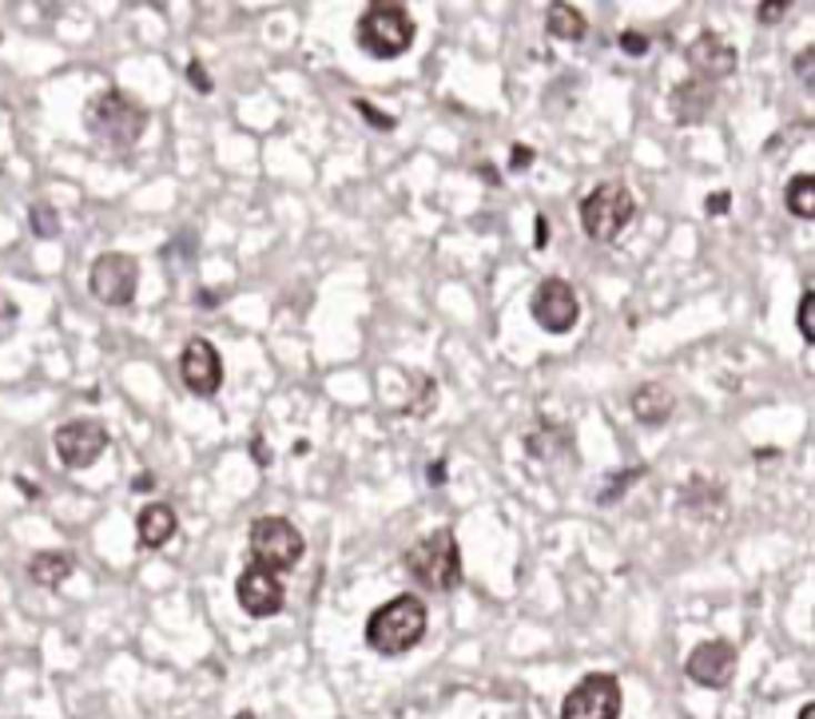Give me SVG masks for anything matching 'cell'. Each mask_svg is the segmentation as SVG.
<instances>
[{
	"label": "cell",
	"mask_w": 815,
	"mask_h": 719,
	"mask_svg": "<svg viewBox=\"0 0 815 719\" xmlns=\"http://www.w3.org/2000/svg\"><path fill=\"white\" fill-rule=\"evenodd\" d=\"M550 243V223H545V215L537 219V246H545Z\"/></svg>",
	"instance_id": "4dcf8cb0"
},
{
	"label": "cell",
	"mask_w": 815,
	"mask_h": 719,
	"mask_svg": "<svg viewBox=\"0 0 815 719\" xmlns=\"http://www.w3.org/2000/svg\"><path fill=\"white\" fill-rule=\"evenodd\" d=\"M530 314L545 334H570L581 318V303H577L573 283H565V279H545V283L533 291Z\"/></svg>",
	"instance_id": "9c48e42d"
},
{
	"label": "cell",
	"mask_w": 815,
	"mask_h": 719,
	"mask_svg": "<svg viewBox=\"0 0 815 719\" xmlns=\"http://www.w3.org/2000/svg\"><path fill=\"white\" fill-rule=\"evenodd\" d=\"M72 557H68V553H60V549H44V553H37V557H32V565H29V577H32V585H40V588H57V585H64L68 577H72Z\"/></svg>",
	"instance_id": "ac0fdd59"
},
{
	"label": "cell",
	"mask_w": 815,
	"mask_h": 719,
	"mask_svg": "<svg viewBox=\"0 0 815 719\" xmlns=\"http://www.w3.org/2000/svg\"><path fill=\"white\" fill-rule=\"evenodd\" d=\"M235 597H239V605H243L246 616L266 620V616H275L279 608H283L286 588H283V580H279L275 573H266V568L251 565V568H243V573H239Z\"/></svg>",
	"instance_id": "4fadbf2b"
},
{
	"label": "cell",
	"mask_w": 815,
	"mask_h": 719,
	"mask_svg": "<svg viewBox=\"0 0 815 719\" xmlns=\"http://www.w3.org/2000/svg\"><path fill=\"white\" fill-rule=\"evenodd\" d=\"M135 489H140V493L152 489V474H140V477H135Z\"/></svg>",
	"instance_id": "1f68e13d"
},
{
	"label": "cell",
	"mask_w": 815,
	"mask_h": 719,
	"mask_svg": "<svg viewBox=\"0 0 815 719\" xmlns=\"http://www.w3.org/2000/svg\"><path fill=\"white\" fill-rule=\"evenodd\" d=\"M545 32H550L553 40H561V44H573V40L585 37V12H581L577 4H553V9L545 12Z\"/></svg>",
	"instance_id": "d6986e66"
},
{
	"label": "cell",
	"mask_w": 815,
	"mask_h": 719,
	"mask_svg": "<svg viewBox=\"0 0 815 719\" xmlns=\"http://www.w3.org/2000/svg\"><path fill=\"white\" fill-rule=\"evenodd\" d=\"M561 719H621V680L608 672H588L561 700Z\"/></svg>",
	"instance_id": "ba28073f"
},
{
	"label": "cell",
	"mask_w": 815,
	"mask_h": 719,
	"mask_svg": "<svg viewBox=\"0 0 815 719\" xmlns=\"http://www.w3.org/2000/svg\"><path fill=\"white\" fill-rule=\"evenodd\" d=\"M426 625H430L426 605L417 597H410V593H402V597L386 600V605H379L370 612L366 648L379 656H402L426 636Z\"/></svg>",
	"instance_id": "7a4b0ae2"
},
{
	"label": "cell",
	"mask_w": 815,
	"mask_h": 719,
	"mask_svg": "<svg viewBox=\"0 0 815 719\" xmlns=\"http://www.w3.org/2000/svg\"><path fill=\"white\" fill-rule=\"evenodd\" d=\"M406 573L417 585L437 588V593H450V588L462 585V549H457L454 533L437 529L430 537L414 540L406 553Z\"/></svg>",
	"instance_id": "277c9868"
},
{
	"label": "cell",
	"mask_w": 815,
	"mask_h": 719,
	"mask_svg": "<svg viewBox=\"0 0 815 719\" xmlns=\"http://www.w3.org/2000/svg\"><path fill=\"white\" fill-rule=\"evenodd\" d=\"M688 68L696 72V80L704 84H716V80H728L736 72V48L728 44L716 32H701V37L688 44Z\"/></svg>",
	"instance_id": "5bb4252c"
},
{
	"label": "cell",
	"mask_w": 815,
	"mask_h": 719,
	"mask_svg": "<svg viewBox=\"0 0 815 719\" xmlns=\"http://www.w3.org/2000/svg\"><path fill=\"white\" fill-rule=\"evenodd\" d=\"M787 211L796 219H815V175H796V180L787 183V195H784Z\"/></svg>",
	"instance_id": "ffe728a7"
},
{
	"label": "cell",
	"mask_w": 815,
	"mask_h": 719,
	"mask_svg": "<svg viewBox=\"0 0 815 719\" xmlns=\"http://www.w3.org/2000/svg\"><path fill=\"white\" fill-rule=\"evenodd\" d=\"M17 318H20L17 303H12V298H4V294H0V342H4L12 331H17Z\"/></svg>",
	"instance_id": "cb8c5ba5"
},
{
	"label": "cell",
	"mask_w": 815,
	"mask_h": 719,
	"mask_svg": "<svg viewBox=\"0 0 815 719\" xmlns=\"http://www.w3.org/2000/svg\"><path fill=\"white\" fill-rule=\"evenodd\" d=\"M728 207H732V195H728V191H712L708 200H704V211H708V215H724Z\"/></svg>",
	"instance_id": "484cf974"
},
{
	"label": "cell",
	"mask_w": 815,
	"mask_h": 719,
	"mask_svg": "<svg viewBox=\"0 0 815 719\" xmlns=\"http://www.w3.org/2000/svg\"><path fill=\"white\" fill-rule=\"evenodd\" d=\"M188 80H191V88H195V92H211V80H208V72H203L200 60H191V64H188Z\"/></svg>",
	"instance_id": "4316f807"
},
{
	"label": "cell",
	"mask_w": 815,
	"mask_h": 719,
	"mask_svg": "<svg viewBox=\"0 0 815 719\" xmlns=\"http://www.w3.org/2000/svg\"><path fill=\"white\" fill-rule=\"evenodd\" d=\"M684 672L688 680L701 683V688H728L732 676H736V648L728 640H704L696 644L688 660H684Z\"/></svg>",
	"instance_id": "7c38bea8"
},
{
	"label": "cell",
	"mask_w": 815,
	"mask_h": 719,
	"mask_svg": "<svg viewBox=\"0 0 815 719\" xmlns=\"http://www.w3.org/2000/svg\"><path fill=\"white\" fill-rule=\"evenodd\" d=\"M446 477V465H430V482H442Z\"/></svg>",
	"instance_id": "d6a6232c"
},
{
	"label": "cell",
	"mask_w": 815,
	"mask_h": 719,
	"mask_svg": "<svg viewBox=\"0 0 815 719\" xmlns=\"http://www.w3.org/2000/svg\"><path fill=\"white\" fill-rule=\"evenodd\" d=\"M414 20L406 4H366L359 17V44L374 60H399L414 48Z\"/></svg>",
	"instance_id": "3957f363"
},
{
	"label": "cell",
	"mask_w": 815,
	"mask_h": 719,
	"mask_svg": "<svg viewBox=\"0 0 815 719\" xmlns=\"http://www.w3.org/2000/svg\"><path fill=\"white\" fill-rule=\"evenodd\" d=\"M616 44H621V52H628V57H645L648 52V37H641V32H621Z\"/></svg>",
	"instance_id": "d4e9b609"
},
{
	"label": "cell",
	"mask_w": 815,
	"mask_h": 719,
	"mask_svg": "<svg viewBox=\"0 0 815 719\" xmlns=\"http://www.w3.org/2000/svg\"><path fill=\"white\" fill-rule=\"evenodd\" d=\"M235 719H255V711H239V716Z\"/></svg>",
	"instance_id": "e575fe53"
},
{
	"label": "cell",
	"mask_w": 815,
	"mask_h": 719,
	"mask_svg": "<svg viewBox=\"0 0 815 719\" xmlns=\"http://www.w3.org/2000/svg\"><path fill=\"white\" fill-rule=\"evenodd\" d=\"M796 322H799V334H804V342H815V291H812V286H807V291L799 294V314H796Z\"/></svg>",
	"instance_id": "7402d4cb"
},
{
	"label": "cell",
	"mask_w": 815,
	"mask_h": 719,
	"mask_svg": "<svg viewBox=\"0 0 815 719\" xmlns=\"http://www.w3.org/2000/svg\"><path fill=\"white\" fill-rule=\"evenodd\" d=\"M812 60H815L812 48H804V52H799V60H796V72H799V80H804V84H812V80H807V72H812Z\"/></svg>",
	"instance_id": "f546056e"
},
{
	"label": "cell",
	"mask_w": 815,
	"mask_h": 719,
	"mask_svg": "<svg viewBox=\"0 0 815 719\" xmlns=\"http://www.w3.org/2000/svg\"><path fill=\"white\" fill-rule=\"evenodd\" d=\"M88 286H92L95 303L128 306L135 298V286H140V263L123 251H104V255H95L92 271H88Z\"/></svg>",
	"instance_id": "52a82bcc"
},
{
	"label": "cell",
	"mask_w": 815,
	"mask_h": 719,
	"mask_svg": "<svg viewBox=\"0 0 815 719\" xmlns=\"http://www.w3.org/2000/svg\"><path fill=\"white\" fill-rule=\"evenodd\" d=\"M175 525H180V520H175V509H171V505H163V502L143 505L140 517H135V537H140L143 549H163V545L175 537Z\"/></svg>",
	"instance_id": "9a60e30c"
},
{
	"label": "cell",
	"mask_w": 815,
	"mask_h": 719,
	"mask_svg": "<svg viewBox=\"0 0 815 719\" xmlns=\"http://www.w3.org/2000/svg\"><path fill=\"white\" fill-rule=\"evenodd\" d=\"M180 378L195 398H215L223 386V358L208 338H191L180 354Z\"/></svg>",
	"instance_id": "8fae6325"
},
{
	"label": "cell",
	"mask_w": 815,
	"mask_h": 719,
	"mask_svg": "<svg viewBox=\"0 0 815 719\" xmlns=\"http://www.w3.org/2000/svg\"><path fill=\"white\" fill-rule=\"evenodd\" d=\"M708 108H712V84H704V80L688 77L673 92V115H676V123H701L704 115H708Z\"/></svg>",
	"instance_id": "2e32d148"
},
{
	"label": "cell",
	"mask_w": 815,
	"mask_h": 719,
	"mask_svg": "<svg viewBox=\"0 0 815 719\" xmlns=\"http://www.w3.org/2000/svg\"><path fill=\"white\" fill-rule=\"evenodd\" d=\"M533 163V148H525V143H517V148H513V160H510V168L513 171H522V168H530Z\"/></svg>",
	"instance_id": "83f0119b"
},
{
	"label": "cell",
	"mask_w": 815,
	"mask_h": 719,
	"mask_svg": "<svg viewBox=\"0 0 815 719\" xmlns=\"http://www.w3.org/2000/svg\"><path fill=\"white\" fill-rule=\"evenodd\" d=\"M354 108H359L362 120H366L370 128H379V132H394V123H399V120H394V115H382L379 108L370 104V100H354Z\"/></svg>",
	"instance_id": "603a6c76"
},
{
	"label": "cell",
	"mask_w": 815,
	"mask_h": 719,
	"mask_svg": "<svg viewBox=\"0 0 815 719\" xmlns=\"http://www.w3.org/2000/svg\"><path fill=\"white\" fill-rule=\"evenodd\" d=\"M799 719H815V703H804V708H799Z\"/></svg>",
	"instance_id": "836d02e7"
},
{
	"label": "cell",
	"mask_w": 815,
	"mask_h": 719,
	"mask_svg": "<svg viewBox=\"0 0 815 719\" xmlns=\"http://www.w3.org/2000/svg\"><path fill=\"white\" fill-rule=\"evenodd\" d=\"M673 394L661 386V382H645V386L633 394V414L636 422H645V426H664L668 417H673Z\"/></svg>",
	"instance_id": "e0dca14e"
},
{
	"label": "cell",
	"mask_w": 815,
	"mask_h": 719,
	"mask_svg": "<svg viewBox=\"0 0 815 719\" xmlns=\"http://www.w3.org/2000/svg\"><path fill=\"white\" fill-rule=\"evenodd\" d=\"M636 200L625 183H601L581 200V227L593 243H613L633 223Z\"/></svg>",
	"instance_id": "5b68a950"
},
{
	"label": "cell",
	"mask_w": 815,
	"mask_h": 719,
	"mask_svg": "<svg viewBox=\"0 0 815 719\" xmlns=\"http://www.w3.org/2000/svg\"><path fill=\"white\" fill-rule=\"evenodd\" d=\"M32 231L40 239H57L60 235V215L52 203H32Z\"/></svg>",
	"instance_id": "44dd1931"
},
{
	"label": "cell",
	"mask_w": 815,
	"mask_h": 719,
	"mask_svg": "<svg viewBox=\"0 0 815 719\" xmlns=\"http://www.w3.org/2000/svg\"><path fill=\"white\" fill-rule=\"evenodd\" d=\"M251 553H255L259 568L279 577V573H286V568L303 560L306 540L286 517H255V525H251Z\"/></svg>",
	"instance_id": "8992f818"
},
{
	"label": "cell",
	"mask_w": 815,
	"mask_h": 719,
	"mask_svg": "<svg viewBox=\"0 0 815 719\" xmlns=\"http://www.w3.org/2000/svg\"><path fill=\"white\" fill-rule=\"evenodd\" d=\"M52 442H57V454L68 469H88L108 449V429L95 417H77V422H64Z\"/></svg>",
	"instance_id": "30bf717a"
},
{
	"label": "cell",
	"mask_w": 815,
	"mask_h": 719,
	"mask_svg": "<svg viewBox=\"0 0 815 719\" xmlns=\"http://www.w3.org/2000/svg\"><path fill=\"white\" fill-rule=\"evenodd\" d=\"M84 128L112 152H128V148L140 143L143 128H148V108L128 92H120V88H108V92L88 100Z\"/></svg>",
	"instance_id": "6da1fadb"
},
{
	"label": "cell",
	"mask_w": 815,
	"mask_h": 719,
	"mask_svg": "<svg viewBox=\"0 0 815 719\" xmlns=\"http://www.w3.org/2000/svg\"><path fill=\"white\" fill-rule=\"evenodd\" d=\"M784 12H787V4H759V20H764V24L784 20Z\"/></svg>",
	"instance_id": "f1b7e54d"
}]
</instances>
